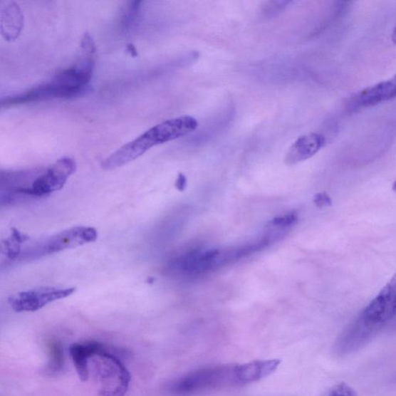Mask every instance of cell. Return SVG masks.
<instances>
[{
  "label": "cell",
  "instance_id": "obj_1",
  "mask_svg": "<svg viewBox=\"0 0 396 396\" xmlns=\"http://www.w3.org/2000/svg\"><path fill=\"white\" fill-rule=\"evenodd\" d=\"M281 361L259 360L245 364L206 367L188 373L171 382L170 392L189 395L244 386L265 379L274 373Z\"/></svg>",
  "mask_w": 396,
  "mask_h": 396
},
{
  "label": "cell",
  "instance_id": "obj_2",
  "mask_svg": "<svg viewBox=\"0 0 396 396\" xmlns=\"http://www.w3.org/2000/svg\"><path fill=\"white\" fill-rule=\"evenodd\" d=\"M90 374L93 372L99 385L98 396H125L131 375L121 360L103 345L90 359Z\"/></svg>",
  "mask_w": 396,
  "mask_h": 396
},
{
  "label": "cell",
  "instance_id": "obj_3",
  "mask_svg": "<svg viewBox=\"0 0 396 396\" xmlns=\"http://www.w3.org/2000/svg\"><path fill=\"white\" fill-rule=\"evenodd\" d=\"M97 238L98 232L93 227H72L46 239L35 241L25 248L21 247L16 260L28 262L60 253L61 251L84 246L94 242Z\"/></svg>",
  "mask_w": 396,
  "mask_h": 396
},
{
  "label": "cell",
  "instance_id": "obj_4",
  "mask_svg": "<svg viewBox=\"0 0 396 396\" xmlns=\"http://www.w3.org/2000/svg\"><path fill=\"white\" fill-rule=\"evenodd\" d=\"M396 317V273L382 290L368 305L363 315V328H359L370 340L375 330Z\"/></svg>",
  "mask_w": 396,
  "mask_h": 396
},
{
  "label": "cell",
  "instance_id": "obj_5",
  "mask_svg": "<svg viewBox=\"0 0 396 396\" xmlns=\"http://www.w3.org/2000/svg\"><path fill=\"white\" fill-rule=\"evenodd\" d=\"M77 169L75 161L63 157L33 179L29 187L21 189L17 194L23 197H43L60 191Z\"/></svg>",
  "mask_w": 396,
  "mask_h": 396
},
{
  "label": "cell",
  "instance_id": "obj_6",
  "mask_svg": "<svg viewBox=\"0 0 396 396\" xmlns=\"http://www.w3.org/2000/svg\"><path fill=\"white\" fill-rule=\"evenodd\" d=\"M75 291V287H41L12 296L9 298V304L18 313L35 312L51 303L67 298Z\"/></svg>",
  "mask_w": 396,
  "mask_h": 396
},
{
  "label": "cell",
  "instance_id": "obj_7",
  "mask_svg": "<svg viewBox=\"0 0 396 396\" xmlns=\"http://www.w3.org/2000/svg\"><path fill=\"white\" fill-rule=\"evenodd\" d=\"M396 98V74L390 79L368 87L353 98V105L368 108L386 103Z\"/></svg>",
  "mask_w": 396,
  "mask_h": 396
},
{
  "label": "cell",
  "instance_id": "obj_8",
  "mask_svg": "<svg viewBox=\"0 0 396 396\" xmlns=\"http://www.w3.org/2000/svg\"><path fill=\"white\" fill-rule=\"evenodd\" d=\"M325 142V137L321 133L311 132L303 135L288 150L285 158L286 164L294 165L311 158L318 154Z\"/></svg>",
  "mask_w": 396,
  "mask_h": 396
},
{
  "label": "cell",
  "instance_id": "obj_9",
  "mask_svg": "<svg viewBox=\"0 0 396 396\" xmlns=\"http://www.w3.org/2000/svg\"><path fill=\"white\" fill-rule=\"evenodd\" d=\"M103 344L97 341H85L83 343H75L70 346V355L75 365L80 380L86 382L89 379L90 359L102 347Z\"/></svg>",
  "mask_w": 396,
  "mask_h": 396
},
{
  "label": "cell",
  "instance_id": "obj_10",
  "mask_svg": "<svg viewBox=\"0 0 396 396\" xmlns=\"http://www.w3.org/2000/svg\"><path fill=\"white\" fill-rule=\"evenodd\" d=\"M1 33L9 41L19 37L23 28V15L21 9L12 1L3 2L1 6Z\"/></svg>",
  "mask_w": 396,
  "mask_h": 396
},
{
  "label": "cell",
  "instance_id": "obj_11",
  "mask_svg": "<svg viewBox=\"0 0 396 396\" xmlns=\"http://www.w3.org/2000/svg\"><path fill=\"white\" fill-rule=\"evenodd\" d=\"M65 364L64 353L61 347L57 343L50 345V360L47 365V372L49 374L56 373L61 370Z\"/></svg>",
  "mask_w": 396,
  "mask_h": 396
},
{
  "label": "cell",
  "instance_id": "obj_12",
  "mask_svg": "<svg viewBox=\"0 0 396 396\" xmlns=\"http://www.w3.org/2000/svg\"><path fill=\"white\" fill-rule=\"evenodd\" d=\"M325 396H358L356 392L348 384L341 382L330 389Z\"/></svg>",
  "mask_w": 396,
  "mask_h": 396
},
{
  "label": "cell",
  "instance_id": "obj_13",
  "mask_svg": "<svg viewBox=\"0 0 396 396\" xmlns=\"http://www.w3.org/2000/svg\"><path fill=\"white\" fill-rule=\"evenodd\" d=\"M297 221V215L295 213L286 214L283 217H278L272 220L270 224L276 227H287L292 226V224Z\"/></svg>",
  "mask_w": 396,
  "mask_h": 396
},
{
  "label": "cell",
  "instance_id": "obj_14",
  "mask_svg": "<svg viewBox=\"0 0 396 396\" xmlns=\"http://www.w3.org/2000/svg\"><path fill=\"white\" fill-rule=\"evenodd\" d=\"M140 4L141 2H132L130 4V6L128 8L127 12L125 14L123 18L124 26H128L133 22L135 17L137 15Z\"/></svg>",
  "mask_w": 396,
  "mask_h": 396
},
{
  "label": "cell",
  "instance_id": "obj_15",
  "mask_svg": "<svg viewBox=\"0 0 396 396\" xmlns=\"http://www.w3.org/2000/svg\"><path fill=\"white\" fill-rule=\"evenodd\" d=\"M330 197L325 193L318 194L314 197V203L318 207H323L330 204Z\"/></svg>",
  "mask_w": 396,
  "mask_h": 396
},
{
  "label": "cell",
  "instance_id": "obj_16",
  "mask_svg": "<svg viewBox=\"0 0 396 396\" xmlns=\"http://www.w3.org/2000/svg\"><path fill=\"white\" fill-rule=\"evenodd\" d=\"M187 177L184 174L179 173L175 182V187L179 192H184L187 187Z\"/></svg>",
  "mask_w": 396,
  "mask_h": 396
},
{
  "label": "cell",
  "instance_id": "obj_17",
  "mask_svg": "<svg viewBox=\"0 0 396 396\" xmlns=\"http://www.w3.org/2000/svg\"><path fill=\"white\" fill-rule=\"evenodd\" d=\"M127 51L130 53V56H132V57H137L138 56L137 51L136 48L133 46L132 44L130 43L127 45Z\"/></svg>",
  "mask_w": 396,
  "mask_h": 396
},
{
  "label": "cell",
  "instance_id": "obj_18",
  "mask_svg": "<svg viewBox=\"0 0 396 396\" xmlns=\"http://www.w3.org/2000/svg\"><path fill=\"white\" fill-rule=\"evenodd\" d=\"M391 38H392V43H393L395 45H396V26H395V28H394V30H393V31H392V37H391Z\"/></svg>",
  "mask_w": 396,
  "mask_h": 396
},
{
  "label": "cell",
  "instance_id": "obj_19",
  "mask_svg": "<svg viewBox=\"0 0 396 396\" xmlns=\"http://www.w3.org/2000/svg\"><path fill=\"white\" fill-rule=\"evenodd\" d=\"M392 191L396 193V179L394 182L393 185H392Z\"/></svg>",
  "mask_w": 396,
  "mask_h": 396
}]
</instances>
